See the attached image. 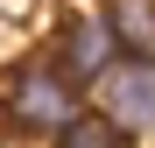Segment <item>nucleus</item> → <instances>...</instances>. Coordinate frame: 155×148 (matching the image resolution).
<instances>
[{
    "label": "nucleus",
    "mask_w": 155,
    "mask_h": 148,
    "mask_svg": "<svg viewBox=\"0 0 155 148\" xmlns=\"http://www.w3.org/2000/svg\"><path fill=\"white\" fill-rule=\"evenodd\" d=\"M92 99H99V120L120 127L127 141H134V134H155V64H141V57L106 64L92 78Z\"/></svg>",
    "instance_id": "obj_2"
},
{
    "label": "nucleus",
    "mask_w": 155,
    "mask_h": 148,
    "mask_svg": "<svg viewBox=\"0 0 155 148\" xmlns=\"http://www.w3.org/2000/svg\"><path fill=\"white\" fill-rule=\"evenodd\" d=\"M64 57H71L78 78H99V71L113 64V35H106V21H99V14H78L71 28H64Z\"/></svg>",
    "instance_id": "obj_4"
},
{
    "label": "nucleus",
    "mask_w": 155,
    "mask_h": 148,
    "mask_svg": "<svg viewBox=\"0 0 155 148\" xmlns=\"http://www.w3.org/2000/svg\"><path fill=\"white\" fill-rule=\"evenodd\" d=\"M57 148H134L120 127H106V120H71V127L57 134Z\"/></svg>",
    "instance_id": "obj_5"
},
{
    "label": "nucleus",
    "mask_w": 155,
    "mask_h": 148,
    "mask_svg": "<svg viewBox=\"0 0 155 148\" xmlns=\"http://www.w3.org/2000/svg\"><path fill=\"white\" fill-rule=\"evenodd\" d=\"M99 21H106V35L127 42L141 64H155V0H113Z\"/></svg>",
    "instance_id": "obj_3"
},
{
    "label": "nucleus",
    "mask_w": 155,
    "mask_h": 148,
    "mask_svg": "<svg viewBox=\"0 0 155 148\" xmlns=\"http://www.w3.org/2000/svg\"><path fill=\"white\" fill-rule=\"evenodd\" d=\"M7 120L21 134H64L71 120H78V92L64 71H49V64H21L14 78H7Z\"/></svg>",
    "instance_id": "obj_1"
}]
</instances>
